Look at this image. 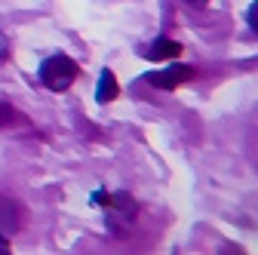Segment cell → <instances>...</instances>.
<instances>
[{"label":"cell","mask_w":258,"mask_h":255,"mask_svg":"<svg viewBox=\"0 0 258 255\" xmlns=\"http://www.w3.org/2000/svg\"><path fill=\"white\" fill-rule=\"evenodd\" d=\"M190 77H194V68L190 65H172V68H163V71H148L145 74V83H151L157 89H175V86H181Z\"/></svg>","instance_id":"3957f363"},{"label":"cell","mask_w":258,"mask_h":255,"mask_svg":"<svg viewBox=\"0 0 258 255\" xmlns=\"http://www.w3.org/2000/svg\"><path fill=\"white\" fill-rule=\"evenodd\" d=\"M40 83L49 89V92H64V89H71V83L77 80L80 68H77V61L71 55H64V52H55L49 58L40 61Z\"/></svg>","instance_id":"7a4b0ae2"},{"label":"cell","mask_w":258,"mask_h":255,"mask_svg":"<svg viewBox=\"0 0 258 255\" xmlns=\"http://www.w3.org/2000/svg\"><path fill=\"white\" fill-rule=\"evenodd\" d=\"M92 203L105 209V218H108V228L114 234H123L129 225L136 221V212H139V203L123 194V190H117V194H108V190H95L92 194Z\"/></svg>","instance_id":"6da1fadb"},{"label":"cell","mask_w":258,"mask_h":255,"mask_svg":"<svg viewBox=\"0 0 258 255\" xmlns=\"http://www.w3.org/2000/svg\"><path fill=\"white\" fill-rule=\"evenodd\" d=\"M10 58V37L7 34H0V65Z\"/></svg>","instance_id":"ba28073f"},{"label":"cell","mask_w":258,"mask_h":255,"mask_svg":"<svg viewBox=\"0 0 258 255\" xmlns=\"http://www.w3.org/2000/svg\"><path fill=\"white\" fill-rule=\"evenodd\" d=\"M117 92H120V86H117V77H114V71H102V77H99V89H95V99H99L102 105H108V102H114L117 99Z\"/></svg>","instance_id":"8992f818"},{"label":"cell","mask_w":258,"mask_h":255,"mask_svg":"<svg viewBox=\"0 0 258 255\" xmlns=\"http://www.w3.org/2000/svg\"><path fill=\"white\" fill-rule=\"evenodd\" d=\"M22 225V215H19V206L7 197H0V252L10 246V237L19 231Z\"/></svg>","instance_id":"277c9868"},{"label":"cell","mask_w":258,"mask_h":255,"mask_svg":"<svg viewBox=\"0 0 258 255\" xmlns=\"http://www.w3.org/2000/svg\"><path fill=\"white\" fill-rule=\"evenodd\" d=\"M178 52H181V43H175V40H169V37H160L154 46H148L145 58H148V61H163V58H172V55H178Z\"/></svg>","instance_id":"5b68a950"},{"label":"cell","mask_w":258,"mask_h":255,"mask_svg":"<svg viewBox=\"0 0 258 255\" xmlns=\"http://www.w3.org/2000/svg\"><path fill=\"white\" fill-rule=\"evenodd\" d=\"M13 117H16V111H13L7 102H0V126H10V123H13Z\"/></svg>","instance_id":"52a82bcc"},{"label":"cell","mask_w":258,"mask_h":255,"mask_svg":"<svg viewBox=\"0 0 258 255\" xmlns=\"http://www.w3.org/2000/svg\"><path fill=\"white\" fill-rule=\"evenodd\" d=\"M249 25H252V28L258 31V0H255L252 7H249Z\"/></svg>","instance_id":"9c48e42d"},{"label":"cell","mask_w":258,"mask_h":255,"mask_svg":"<svg viewBox=\"0 0 258 255\" xmlns=\"http://www.w3.org/2000/svg\"><path fill=\"white\" fill-rule=\"evenodd\" d=\"M184 4H187V7H194V10H203L209 0H184Z\"/></svg>","instance_id":"30bf717a"}]
</instances>
